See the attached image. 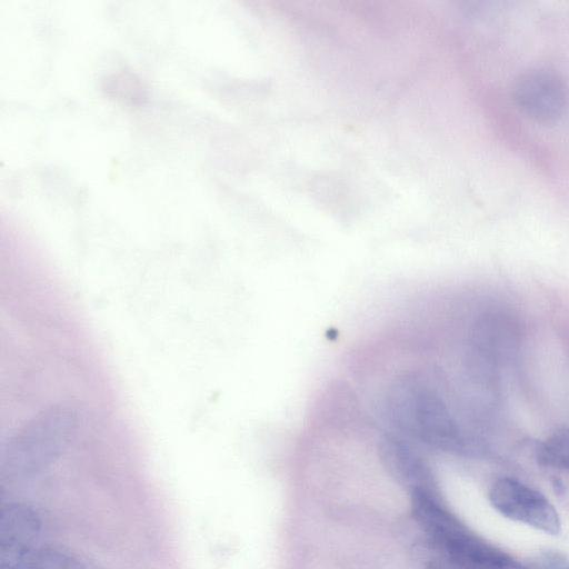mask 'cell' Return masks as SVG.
Listing matches in <instances>:
<instances>
[{
    "label": "cell",
    "mask_w": 569,
    "mask_h": 569,
    "mask_svg": "<svg viewBox=\"0 0 569 569\" xmlns=\"http://www.w3.org/2000/svg\"><path fill=\"white\" fill-rule=\"evenodd\" d=\"M511 93L517 108L538 123H556L567 108L566 87L549 70L525 71L515 80Z\"/></svg>",
    "instance_id": "277c9868"
},
{
    "label": "cell",
    "mask_w": 569,
    "mask_h": 569,
    "mask_svg": "<svg viewBox=\"0 0 569 569\" xmlns=\"http://www.w3.org/2000/svg\"><path fill=\"white\" fill-rule=\"evenodd\" d=\"M525 569H569V555L555 548L541 549L522 563Z\"/></svg>",
    "instance_id": "52a82bcc"
},
{
    "label": "cell",
    "mask_w": 569,
    "mask_h": 569,
    "mask_svg": "<svg viewBox=\"0 0 569 569\" xmlns=\"http://www.w3.org/2000/svg\"><path fill=\"white\" fill-rule=\"evenodd\" d=\"M488 498L505 518L556 536L561 521L551 501L539 490L513 477H500L491 485Z\"/></svg>",
    "instance_id": "3957f363"
},
{
    "label": "cell",
    "mask_w": 569,
    "mask_h": 569,
    "mask_svg": "<svg viewBox=\"0 0 569 569\" xmlns=\"http://www.w3.org/2000/svg\"><path fill=\"white\" fill-rule=\"evenodd\" d=\"M386 413L407 436L441 450L461 452L467 441L442 397L415 373L397 378L387 391Z\"/></svg>",
    "instance_id": "6da1fadb"
},
{
    "label": "cell",
    "mask_w": 569,
    "mask_h": 569,
    "mask_svg": "<svg viewBox=\"0 0 569 569\" xmlns=\"http://www.w3.org/2000/svg\"><path fill=\"white\" fill-rule=\"evenodd\" d=\"M412 513L432 540L467 569H525L509 553L467 532L432 495L418 497Z\"/></svg>",
    "instance_id": "7a4b0ae2"
},
{
    "label": "cell",
    "mask_w": 569,
    "mask_h": 569,
    "mask_svg": "<svg viewBox=\"0 0 569 569\" xmlns=\"http://www.w3.org/2000/svg\"><path fill=\"white\" fill-rule=\"evenodd\" d=\"M28 569H86L76 558L58 551L41 552Z\"/></svg>",
    "instance_id": "ba28073f"
},
{
    "label": "cell",
    "mask_w": 569,
    "mask_h": 569,
    "mask_svg": "<svg viewBox=\"0 0 569 569\" xmlns=\"http://www.w3.org/2000/svg\"><path fill=\"white\" fill-rule=\"evenodd\" d=\"M537 457L543 466L569 472V428H561L540 442Z\"/></svg>",
    "instance_id": "8992f818"
},
{
    "label": "cell",
    "mask_w": 569,
    "mask_h": 569,
    "mask_svg": "<svg viewBox=\"0 0 569 569\" xmlns=\"http://www.w3.org/2000/svg\"><path fill=\"white\" fill-rule=\"evenodd\" d=\"M38 532V518L28 509L11 506L3 512L1 550L2 559L10 568L22 560Z\"/></svg>",
    "instance_id": "5b68a950"
}]
</instances>
